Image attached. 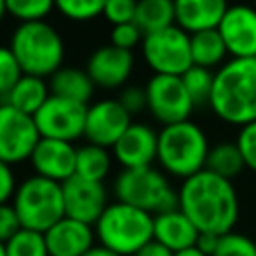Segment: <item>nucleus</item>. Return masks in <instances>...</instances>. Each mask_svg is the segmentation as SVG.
Returning <instances> with one entry per match:
<instances>
[{
    "label": "nucleus",
    "mask_w": 256,
    "mask_h": 256,
    "mask_svg": "<svg viewBox=\"0 0 256 256\" xmlns=\"http://www.w3.org/2000/svg\"><path fill=\"white\" fill-rule=\"evenodd\" d=\"M178 206L200 232L226 234L240 218V196L234 182L208 168L180 180Z\"/></svg>",
    "instance_id": "obj_1"
},
{
    "label": "nucleus",
    "mask_w": 256,
    "mask_h": 256,
    "mask_svg": "<svg viewBox=\"0 0 256 256\" xmlns=\"http://www.w3.org/2000/svg\"><path fill=\"white\" fill-rule=\"evenodd\" d=\"M208 108L228 126L240 128L256 120V56H230L216 68Z\"/></svg>",
    "instance_id": "obj_2"
},
{
    "label": "nucleus",
    "mask_w": 256,
    "mask_h": 256,
    "mask_svg": "<svg viewBox=\"0 0 256 256\" xmlns=\"http://www.w3.org/2000/svg\"><path fill=\"white\" fill-rule=\"evenodd\" d=\"M208 134L194 120L164 124L158 130L156 164L176 180H184L206 168L210 152Z\"/></svg>",
    "instance_id": "obj_3"
},
{
    "label": "nucleus",
    "mask_w": 256,
    "mask_h": 256,
    "mask_svg": "<svg viewBox=\"0 0 256 256\" xmlns=\"http://www.w3.org/2000/svg\"><path fill=\"white\" fill-rule=\"evenodd\" d=\"M8 48L20 62L24 74L50 78L64 66L66 44L48 20L18 22L10 34Z\"/></svg>",
    "instance_id": "obj_4"
},
{
    "label": "nucleus",
    "mask_w": 256,
    "mask_h": 256,
    "mask_svg": "<svg viewBox=\"0 0 256 256\" xmlns=\"http://www.w3.org/2000/svg\"><path fill=\"white\" fill-rule=\"evenodd\" d=\"M94 230L98 244L132 256L154 238V214L114 198L96 220Z\"/></svg>",
    "instance_id": "obj_5"
},
{
    "label": "nucleus",
    "mask_w": 256,
    "mask_h": 256,
    "mask_svg": "<svg viewBox=\"0 0 256 256\" xmlns=\"http://www.w3.org/2000/svg\"><path fill=\"white\" fill-rule=\"evenodd\" d=\"M116 200L134 204L150 214L178 206V188L172 186L170 176L156 164L140 168H122L112 182Z\"/></svg>",
    "instance_id": "obj_6"
},
{
    "label": "nucleus",
    "mask_w": 256,
    "mask_h": 256,
    "mask_svg": "<svg viewBox=\"0 0 256 256\" xmlns=\"http://www.w3.org/2000/svg\"><path fill=\"white\" fill-rule=\"evenodd\" d=\"M10 204L14 206L22 228H32L38 232H46L52 224L66 216L62 184L40 174L24 178L18 184Z\"/></svg>",
    "instance_id": "obj_7"
},
{
    "label": "nucleus",
    "mask_w": 256,
    "mask_h": 256,
    "mask_svg": "<svg viewBox=\"0 0 256 256\" xmlns=\"http://www.w3.org/2000/svg\"><path fill=\"white\" fill-rule=\"evenodd\" d=\"M140 52L146 66L152 70V74L182 76L194 64L190 32H186L178 24L144 34Z\"/></svg>",
    "instance_id": "obj_8"
},
{
    "label": "nucleus",
    "mask_w": 256,
    "mask_h": 256,
    "mask_svg": "<svg viewBox=\"0 0 256 256\" xmlns=\"http://www.w3.org/2000/svg\"><path fill=\"white\" fill-rule=\"evenodd\" d=\"M146 88V112L160 124H174L188 120L196 110V104L182 80L174 74H152Z\"/></svg>",
    "instance_id": "obj_9"
},
{
    "label": "nucleus",
    "mask_w": 256,
    "mask_h": 256,
    "mask_svg": "<svg viewBox=\"0 0 256 256\" xmlns=\"http://www.w3.org/2000/svg\"><path fill=\"white\" fill-rule=\"evenodd\" d=\"M42 134L34 114L16 110L8 104L0 108V162L22 164L30 160Z\"/></svg>",
    "instance_id": "obj_10"
},
{
    "label": "nucleus",
    "mask_w": 256,
    "mask_h": 256,
    "mask_svg": "<svg viewBox=\"0 0 256 256\" xmlns=\"http://www.w3.org/2000/svg\"><path fill=\"white\" fill-rule=\"evenodd\" d=\"M86 108L88 104L50 94V98L42 104V108L34 114V118L42 136L76 142L84 138Z\"/></svg>",
    "instance_id": "obj_11"
},
{
    "label": "nucleus",
    "mask_w": 256,
    "mask_h": 256,
    "mask_svg": "<svg viewBox=\"0 0 256 256\" xmlns=\"http://www.w3.org/2000/svg\"><path fill=\"white\" fill-rule=\"evenodd\" d=\"M132 124V114L116 98H100L88 104L86 108V126L84 138L88 142L112 148L118 138Z\"/></svg>",
    "instance_id": "obj_12"
},
{
    "label": "nucleus",
    "mask_w": 256,
    "mask_h": 256,
    "mask_svg": "<svg viewBox=\"0 0 256 256\" xmlns=\"http://www.w3.org/2000/svg\"><path fill=\"white\" fill-rule=\"evenodd\" d=\"M84 68L98 90H122L134 72V54L108 42L90 52Z\"/></svg>",
    "instance_id": "obj_13"
},
{
    "label": "nucleus",
    "mask_w": 256,
    "mask_h": 256,
    "mask_svg": "<svg viewBox=\"0 0 256 256\" xmlns=\"http://www.w3.org/2000/svg\"><path fill=\"white\" fill-rule=\"evenodd\" d=\"M62 190H64L66 216L78 218L88 224H96L100 214L110 204L108 188L100 180H90L74 174L62 184Z\"/></svg>",
    "instance_id": "obj_14"
},
{
    "label": "nucleus",
    "mask_w": 256,
    "mask_h": 256,
    "mask_svg": "<svg viewBox=\"0 0 256 256\" xmlns=\"http://www.w3.org/2000/svg\"><path fill=\"white\" fill-rule=\"evenodd\" d=\"M218 32L232 58L256 56V6L230 4L218 24Z\"/></svg>",
    "instance_id": "obj_15"
},
{
    "label": "nucleus",
    "mask_w": 256,
    "mask_h": 256,
    "mask_svg": "<svg viewBox=\"0 0 256 256\" xmlns=\"http://www.w3.org/2000/svg\"><path fill=\"white\" fill-rule=\"evenodd\" d=\"M112 154L120 168H140L156 164L158 130H154L148 122L132 120L126 132L112 146Z\"/></svg>",
    "instance_id": "obj_16"
},
{
    "label": "nucleus",
    "mask_w": 256,
    "mask_h": 256,
    "mask_svg": "<svg viewBox=\"0 0 256 256\" xmlns=\"http://www.w3.org/2000/svg\"><path fill=\"white\" fill-rule=\"evenodd\" d=\"M76 150L78 146H74V142L42 136L28 162L34 174L64 184L76 174Z\"/></svg>",
    "instance_id": "obj_17"
},
{
    "label": "nucleus",
    "mask_w": 256,
    "mask_h": 256,
    "mask_svg": "<svg viewBox=\"0 0 256 256\" xmlns=\"http://www.w3.org/2000/svg\"><path fill=\"white\" fill-rule=\"evenodd\" d=\"M44 236L50 256H84L98 242L94 224L72 216H62L44 232Z\"/></svg>",
    "instance_id": "obj_18"
},
{
    "label": "nucleus",
    "mask_w": 256,
    "mask_h": 256,
    "mask_svg": "<svg viewBox=\"0 0 256 256\" xmlns=\"http://www.w3.org/2000/svg\"><path fill=\"white\" fill-rule=\"evenodd\" d=\"M198 236L200 230L180 206L154 214V240L162 242L172 252L196 246Z\"/></svg>",
    "instance_id": "obj_19"
},
{
    "label": "nucleus",
    "mask_w": 256,
    "mask_h": 256,
    "mask_svg": "<svg viewBox=\"0 0 256 256\" xmlns=\"http://www.w3.org/2000/svg\"><path fill=\"white\" fill-rule=\"evenodd\" d=\"M228 6V0H174L176 24L190 34L218 28Z\"/></svg>",
    "instance_id": "obj_20"
},
{
    "label": "nucleus",
    "mask_w": 256,
    "mask_h": 256,
    "mask_svg": "<svg viewBox=\"0 0 256 256\" xmlns=\"http://www.w3.org/2000/svg\"><path fill=\"white\" fill-rule=\"evenodd\" d=\"M50 94L52 90L48 78L24 74L8 92L2 94V104H8L28 114H36L42 108V104L50 98Z\"/></svg>",
    "instance_id": "obj_21"
},
{
    "label": "nucleus",
    "mask_w": 256,
    "mask_h": 256,
    "mask_svg": "<svg viewBox=\"0 0 256 256\" xmlns=\"http://www.w3.org/2000/svg\"><path fill=\"white\" fill-rule=\"evenodd\" d=\"M48 82H50L52 94H56V96L76 100V102H82V104H90L92 98H94L96 84L90 78L86 68L62 66L48 78Z\"/></svg>",
    "instance_id": "obj_22"
},
{
    "label": "nucleus",
    "mask_w": 256,
    "mask_h": 256,
    "mask_svg": "<svg viewBox=\"0 0 256 256\" xmlns=\"http://www.w3.org/2000/svg\"><path fill=\"white\" fill-rule=\"evenodd\" d=\"M190 46H192V62L198 66L216 70L230 58L228 48L218 28L200 30V32L190 34Z\"/></svg>",
    "instance_id": "obj_23"
},
{
    "label": "nucleus",
    "mask_w": 256,
    "mask_h": 256,
    "mask_svg": "<svg viewBox=\"0 0 256 256\" xmlns=\"http://www.w3.org/2000/svg\"><path fill=\"white\" fill-rule=\"evenodd\" d=\"M114 162L116 160H114L112 148H106L88 140L80 144L76 150V174L82 178L104 182L110 176Z\"/></svg>",
    "instance_id": "obj_24"
},
{
    "label": "nucleus",
    "mask_w": 256,
    "mask_h": 256,
    "mask_svg": "<svg viewBox=\"0 0 256 256\" xmlns=\"http://www.w3.org/2000/svg\"><path fill=\"white\" fill-rule=\"evenodd\" d=\"M134 22L142 28L144 34L176 24L174 0H138Z\"/></svg>",
    "instance_id": "obj_25"
},
{
    "label": "nucleus",
    "mask_w": 256,
    "mask_h": 256,
    "mask_svg": "<svg viewBox=\"0 0 256 256\" xmlns=\"http://www.w3.org/2000/svg\"><path fill=\"white\" fill-rule=\"evenodd\" d=\"M206 168L216 172V174H220V176H226L230 180L236 178L240 172H244L246 170V162H244V156H242L236 140L212 144L210 152H208Z\"/></svg>",
    "instance_id": "obj_26"
},
{
    "label": "nucleus",
    "mask_w": 256,
    "mask_h": 256,
    "mask_svg": "<svg viewBox=\"0 0 256 256\" xmlns=\"http://www.w3.org/2000/svg\"><path fill=\"white\" fill-rule=\"evenodd\" d=\"M0 256H50L44 232L20 228L10 238L2 240Z\"/></svg>",
    "instance_id": "obj_27"
},
{
    "label": "nucleus",
    "mask_w": 256,
    "mask_h": 256,
    "mask_svg": "<svg viewBox=\"0 0 256 256\" xmlns=\"http://www.w3.org/2000/svg\"><path fill=\"white\" fill-rule=\"evenodd\" d=\"M2 12L16 22H34L46 20L54 10V0H0Z\"/></svg>",
    "instance_id": "obj_28"
},
{
    "label": "nucleus",
    "mask_w": 256,
    "mask_h": 256,
    "mask_svg": "<svg viewBox=\"0 0 256 256\" xmlns=\"http://www.w3.org/2000/svg\"><path fill=\"white\" fill-rule=\"evenodd\" d=\"M214 72L212 68H206V66H198V64H192L184 74H182V80L196 104L198 106H208V100H210V94H212V86H214Z\"/></svg>",
    "instance_id": "obj_29"
},
{
    "label": "nucleus",
    "mask_w": 256,
    "mask_h": 256,
    "mask_svg": "<svg viewBox=\"0 0 256 256\" xmlns=\"http://www.w3.org/2000/svg\"><path fill=\"white\" fill-rule=\"evenodd\" d=\"M56 12L70 22H90L102 16L106 0H54Z\"/></svg>",
    "instance_id": "obj_30"
},
{
    "label": "nucleus",
    "mask_w": 256,
    "mask_h": 256,
    "mask_svg": "<svg viewBox=\"0 0 256 256\" xmlns=\"http://www.w3.org/2000/svg\"><path fill=\"white\" fill-rule=\"evenodd\" d=\"M212 256H256V240L244 232L230 230L220 234Z\"/></svg>",
    "instance_id": "obj_31"
},
{
    "label": "nucleus",
    "mask_w": 256,
    "mask_h": 256,
    "mask_svg": "<svg viewBox=\"0 0 256 256\" xmlns=\"http://www.w3.org/2000/svg\"><path fill=\"white\" fill-rule=\"evenodd\" d=\"M22 76H24V70H22L20 62L16 60L12 50L8 46H4L0 50V96L4 92H8Z\"/></svg>",
    "instance_id": "obj_32"
},
{
    "label": "nucleus",
    "mask_w": 256,
    "mask_h": 256,
    "mask_svg": "<svg viewBox=\"0 0 256 256\" xmlns=\"http://www.w3.org/2000/svg\"><path fill=\"white\" fill-rule=\"evenodd\" d=\"M110 44L126 48V50H134L136 46L142 44L144 40V32L136 22H124V24H116L110 30Z\"/></svg>",
    "instance_id": "obj_33"
},
{
    "label": "nucleus",
    "mask_w": 256,
    "mask_h": 256,
    "mask_svg": "<svg viewBox=\"0 0 256 256\" xmlns=\"http://www.w3.org/2000/svg\"><path fill=\"white\" fill-rule=\"evenodd\" d=\"M236 144L244 156L246 170L256 174V120L244 124L236 132Z\"/></svg>",
    "instance_id": "obj_34"
},
{
    "label": "nucleus",
    "mask_w": 256,
    "mask_h": 256,
    "mask_svg": "<svg viewBox=\"0 0 256 256\" xmlns=\"http://www.w3.org/2000/svg\"><path fill=\"white\" fill-rule=\"evenodd\" d=\"M136 4H138V0H106L102 18L112 26L124 24V22H134Z\"/></svg>",
    "instance_id": "obj_35"
},
{
    "label": "nucleus",
    "mask_w": 256,
    "mask_h": 256,
    "mask_svg": "<svg viewBox=\"0 0 256 256\" xmlns=\"http://www.w3.org/2000/svg\"><path fill=\"white\" fill-rule=\"evenodd\" d=\"M118 100L124 104V108L134 116V114H140L148 108V102H146V88L144 86H136V84H126L120 92H118Z\"/></svg>",
    "instance_id": "obj_36"
},
{
    "label": "nucleus",
    "mask_w": 256,
    "mask_h": 256,
    "mask_svg": "<svg viewBox=\"0 0 256 256\" xmlns=\"http://www.w3.org/2000/svg\"><path fill=\"white\" fill-rule=\"evenodd\" d=\"M18 178H16V170L14 164L8 162H0V202H10L18 190Z\"/></svg>",
    "instance_id": "obj_37"
},
{
    "label": "nucleus",
    "mask_w": 256,
    "mask_h": 256,
    "mask_svg": "<svg viewBox=\"0 0 256 256\" xmlns=\"http://www.w3.org/2000/svg\"><path fill=\"white\" fill-rule=\"evenodd\" d=\"M22 228V222L14 210V206L10 202H4L0 208V238L6 240L12 234H16Z\"/></svg>",
    "instance_id": "obj_38"
},
{
    "label": "nucleus",
    "mask_w": 256,
    "mask_h": 256,
    "mask_svg": "<svg viewBox=\"0 0 256 256\" xmlns=\"http://www.w3.org/2000/svg\"><path fill=\"white\" fill-rule=\"evenodd\" d=\"M132 256H174V252L170 250V248H166L162 242H158V240H150L148 244H144L136 254H132Z\"/></svg>",
    "instance_id": "obj_39"
},
{
    "label": "nucleus",
    "mask_w": 256,
    "mask_h": 256,
    "mask_svg": "<svg viewBox=\"0 0 256 256\" xmlns=\"http://www.w3.org/2000/svg\"><path fill=\"white\" fill-rule=\"evenodd\" d=\"M218 234H210V232H200V236H198V242H196V246L198 248H202L206 254H210L212 256V252H214V248H216V244H218Z\"/></svg>",
    "instance_id": "obj_40"
},
{
    "label": "nucleus",
    "mask_w": 256,
    "mask_h": 256,
    "mask_svg": "<svg viewBox=\"0 0 256 256\" xmlns=\"http://www.w3.org/2000/svg\"><path fill=\"white\" fill-rule=\"evenodd\" d=\"M84 256H122V254H118V252H114V250H110V248H106V246L96 242Z\"/></svg>",
    "instance_id": "obj_41"
},
{
    "label": "nucleus",
    "mask_w": 256,
    "mask_h": 256,
    "mask_svg": "<svg viewBox=\"0 0 256 256\" xmlns=\"http://www.w3.org/2000/svg\"><path fill=\"white\" fill-rule=\"evenodd\" d=\"M174 256H210V254H206L202 248H198V246H190V248H184V250H178V252H174Z\"/></svg>",
    "instance_id": "obj_42"
},
{
    "label": "nucleus",
    "mask_w": 256,
    "mask_h": 256,
    "mask_svg": "<svg viewBox=\"0 0 256 256\" xmlns=\"http://www.w3.org/2000/svg\"><path fill=\"white\" fill-rule=\"evenodd\" d=\"M254 2H256V0H254Z\"/></svg>",
    "instance_id": "obj_43"
}]
</instances>
